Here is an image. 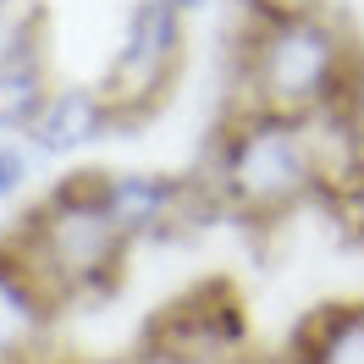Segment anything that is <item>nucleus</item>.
Returning <instances> with one entry per match:
<instances>
[{
	"instance_id": "nucleus-1",
	"label": "nucleus",
	"mask_w": 364,
	"mask_h": 364,
	"mask_svg": "<svg viewBox=\"0 0 364 364\" xmlns=\"http://www.w3.org/2000/svg\"><path fill=\"white\" fill-rule=\"evenodd\" d=\"M331 182H337V155H331V127L320 116L227 111L188 188L199 210L237 221H282Z\"/></svg>"
},
{
	"instance_id": "nucleus-2",
	"label": "nucleus",
	"mask_w": 364,
	"mask_h": 364,
	"mask_svg": "<svg viewBox=\"0 0 364 364\" xmlns=\"http://www.w3.org/2000/svg\"><path fill=\"white\" fill-rule=\"evenodd\" d=\"M359 50L331 11L249 23L237 39V100L232 111L331 116L359 77Z\"/></svg>"
},
{
	"instance_id": "nucleus-3",
	"label": "nucleus",
	"mask_w": 364,
	"mask_h": 364,
	"mask_svg": "<svg viewBox=\"0 0 364 364\" xmlns=\"http://www.w3.org/2000/svg\"><path fill=\"white\" fill-rule=\"evenodd\" d=\"M100 166H77L50 188L39 205L23 210L11 243L28 254L50 293L61 298H111L122 271H127V243L100 210Z\"/></svg>"
},
{
	"instance_id": "nucleus-4",
	"label": "nucleus",
	"mask_w": 364,
	"mask_h": 364,
	"mask_svg": "<svg viewBox=\"0 0 364 364\" xmlns=\"http://www.w3.org/2000/svg\"><path fill=\"white\" fill-rule=\"evenodd\" d=\"M182 33H188V17L171 0H133L127 6L122 45H116L105 77H100V94L111 100L116 127L144 122L171 94L177 67H182Z\"/></svg>"
},
{
	"instance_id": "nucleus-5",
	"label": "nucleus",
	"mask_w": 364,
	"mask_h": 364,
	"mask_svg": "<svg viewBox=\"0 0 364 364\" xmlns=\"http://www.w3.org/2000/svg\"><path fill=\"white\" fill-rule=\"evenodd\" d=\"M144 342L188 364H237L249 353V320L232 282H199L144 326Z\"/></svg>"
},
{
	"instance_id": "nucleus-6",
	"label": "nucleus",
	"mask_w": 364,
	"mask_h": 364,
	"mask_svg": "<svg viewBox=\"0 0 364 364\" xmlns=\"http://www.w3.org/2000/svg\"><path fill=\"white\" fill-rule=\"evenodd\" d=\"M100 210L116 227V237L133 249V243H149V237H166L182 215H193V188L177 171H105L100 166Z\"/></svg>"
},
{
	"instance_id": "nucleus-7",
	"label": "nucleus",
	"mask_w": 364,
	"mask_h": 364,
	"mask_svg": "<svg viewBox=\"0 0 364 364\" xmlns=\"http://www.w3.org/2000/svg\"><path fill=\"white\" fill-rule=\"evenodd\" d=\"M61 298L50 293L28 254L6 237L0 243V364H45V342Z\"/></svg>"
},
{
	"instance_id": "nucleus-8",
	"label": "nucleus",
	"mask_w": 364,
	"mask_h": 364,
	"mask_svg": "<svg viewBox=\"0 0 364 364\" xmlns=\"http://www.w3.org/2000/svg\"><path fill=\"white\" fill-rule=\"evenodd\" d=\"M105 133H116V111L100 94V83H55L39 122L28 127L23 149L33 160H67V155H83L89 144H100Z\"/></svg>"
},
{
	"instance_id": "nucleus-9",
	"label": "nucleus",
	"mask_w": 364,
	"mask_h": 364,
	"mask_svg": "<svg viewBox=\"0 0 364 364\" xmlns=\"http://www.w3.org/2000/svg\"><path fill=\"white\" fill-rule=\"evenodd\" d=\"M282 364H364V298H337L309 309Z\"/></svg>"
},
{
	"instance_id": "nucleus-10",
	"label": "nucleus",
	"mask_w": 364,
	"mask_h": 364,
	"mask_svg": "<svg viewBox=\"0 0 364 364\" xmlns=\"http://www.w3.org/2000/svg\"><path fill=\"white\" fill-rule=\"evenodd\" d=\"M50 61L45 55H0V138L23 144L50 100Z\"/></svg>"
},
{
	"instance_id": "nucleus-11",
	"label": "nucleus",
	"mask_w": 364,
	"mask_h": 364,
	"mask_svg": "<svg viewBox=\"0 0 364 364\" xmlns=\"http://www.w3.org/2000/svg\"><path fill=\"white\" fill-rule=\"evenodd\" d=\"M28 171H33V155H28L23 144H6V138H0V205L17 199L28 188Z\"/></svg>"
},
{
	"instance_id": "nucleus-12",
	"label": "nucleus",
	"mask_w": 364,
	"mask_h": 364,
	"mask_svg": "<svg viewBox=\"0 0 364 364\" xmlns=\"http://www.w3.org/2000/svg\"><path fill=\"white\" fill-rule=\"evenodd\" d=\"M243 6H249V23H282V17L326 11V0H243Z\"/></svg>"
},
{
	"instance_id": "nucleus-13",
	"label": "nucleus",
	"mask_w": 364,
	"mask_h": 364,
	"mask_svg": "<svg viewBox=\"0 0 364 364\" xmlns=\"http://www.w3.org/2000/svg\"><path fill=\"white\" fill-rule=\"evenodd\" d=\"M171 6H177V11H182V17H193V11H205V6H210V0H171Z\"/></svg>"
},
{
	"instance_id": "nucleus-14",
	"label": "nucleus",
	"mask_w": 364,
	"mask_h": 364,
	"mask_svg": "<svg viewBox=\"0 0 364 364\" xmlns=\"http://www.w3.org/2000/svg\"><path fill=\"white\" fill-rule=\"evenodd\" d=\"M11 6H23V0H0V23H6V17H11Z\"/></svg>"
}]
</instances>
